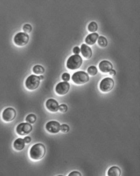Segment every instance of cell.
<instances>
[{"label":"cell","mask_w":140,"mask_h":176,"mask_svg":"<svg viewBox=\"0 0 140 176\" xmlns=\"http://www.w3.org/2000/svg\"><path fill=\"white\" fill-rule=\"evenodd\" d=\"M46 154V147L42 143L34 145L29 151L30 157L34 160H39L45 156Z\"/></svg>","instance_id":"obj_1"},{"label":"cell","mask_w":140,"mask_h":176,"mask_svg":"<svg viewBox=\"0 0 140 176\" xmlns=\"http://www.w3.org/2000/svg\"><path fill=\"white\" fill-rule=\"evenodd\" d=\"M82 63V59L79 55L71 56L67 61L66 66L70 70H75L81 67Z\"/></svg>","instance_id":"obj_2"},{"label":"cell","mask_w":140,"mask_h":176,"mask_svg":"<svg viewBox=\"0 0 140 176\" xmlns=\"http://www.w3.org/2000/svg\"><path fill=\"white\" fill-rule=\"evenodd\" d=\"M39 77L34 75H31L25 81V86L30 90H34L37 89L40 84Z\"/></svg>","instance_id":"obj_3"},{"label":"cell","mask_w":140,"mask_h":176,"mask_svg":"<svg viewBox=\"0 0 140 176\" xmlns=\"http://www.w3.org/2000/svg\"><path fill=\"white\" fill-rule=\"evenodd\" d=\"M72 80L75 84H83L88 82L89 76L88 74L84 71H78L74 73L72 76Z\"/></svg>","instance_id":"obj_4"},{"label":"cell","mask_w":140,"mask_h":176,"mask_svg":"<svg viewBox=\"0 0 140 176\" xmlns=\"http://www.w3.org/2000/svg\"><path fill=\"white\" fill-rule=\"evenodd\" d=\"M114 85V82L110 77H106L100 82L99 88L103 92H108L112 90Z\"/></svg>","instance_id":"obj_5"},{"label":"cell","mask_w":140,"mask_h":176,"mask_svg":"<svg viewBox=\"0 0 140 176\" xmlns=\"http://www.w3.org/2000/svg\"><path fill=\"white\" fill-rule=\"evenodd\" d=\"M29 36L25 32H19L14 36L13 42L17 46L23 47L29 42Z\"/></svg>","instance_id":"obj_6"},{"label":"cell","mask_w":140,"mask_h":176,"mask_svg":"<svg viewBox=\"0 0 140 176\" xmlns=\"http://www.w3.org/2000/svg\"><path fill=\"white\" fill-rule=\"evenodd\" d=\"M32 130V125L29 123H22L18 125L16 131L20 136H25L29 134Z\"/></svg>","instance_id":"obj_7"},{"label":"cell","mask_w":140,"mask_h":176,"mask_svg":"<svg viewBox=\"0 0 140 176\" xmlns=\"http://www.w3.org/2000/svg\"><path fill=\"white\" fill-rule=\"evenodd\" d=\"M17 113L14 109L12 107H8L3 111L2 114L3 119L6 122H10L15 119Z\"/></svg>","instance_id":"obj_8"},{"label":"cell","mask_w":140,"mask_h":176,"mask_svg":"<svg viewBox=\"0 0 140 176\" xmlns=\"http://www.w3.org/2000/svg\"><path fill=\"white\" fill-rule=\"evenodd\" d=\"M70 84L67 82H61L57 84L56 86V92L57 94L61 96L65 95L70 90Z\"/></svg>","instance_id":"obj_9"},{"label":"cell","mask_w":140,"mask_h":176,"mask_svg":"<svg viewBox=\"0 0 140 176\" xmlns=\"http://www.w3.org/2000/svg\"><path fill=\"white\" fill-rule=\"evenodd\" d=\"M47 131L52 134H56L61 130V125L57 121H50L46 125Z\"/></svg>","instance_id":"obj_10"},{"label":"cell","mask_w":140,"mask_h":176,"mask_svg":"<svg viewBox=\"0 0 140 176\" xmlns=\"http://www.w3.org/2000/svg\"><path fill=\"white\" fill-rule=\"evenodd\" d=\"M46 107L51 112H57L59 109L58 103L54 99H48L46 102Z\"/></svg>","instance_id":"obj_11"},{"label":"cell","mask_w":140,"mask_h":176,"mask_svg":"<svg viewBox=\"0 0 140 176\" xmlns=\"http://www.w3.org/2000/svg\"><path fill=\"white\" fill-rule=\"evenodd\" d=\"M99 68L102 72L108 73L113 69V65L108 61H102L99 64Z\"/></svg>","instance_id":"obj_12"},{"label":"cell","mask_w":140,"mask_h":176,"mask_svg":"<svg viewBox=\"0 0 140 176\" xmlns=\"http://www.w3.org/2000/svg\"><path fill=\"white\" fill-rule=\"evenodd\" d=\"M81 52L85 58L89 59L92 55V51L90 47L86 44H82L81 47Z\"/></svg>","instance_id":"obj_13"},{"label":"cell","mask_w":140,"mask_h":176,"mask_svg":"<svg viewBox=\"0 0 140 176\" xmlns=\"http://www.w3.org/2000/svg\"><path fill=\"white\" fill-rule=\"evenodd\" d=\"M99 37V36L98 34L95 32L92 33L91 34H89L86 36L85 41L86 44L89 45H92L96 43V41L98 40Z\"/></svg>","instance_id":"obj_14"},{"label":"cell","mask_w":140,"mask_h":176,"mask_svg":"<svg viewBox=\"0 0 140 176\" xmlns=\"http://www.w3.org/2000/svg\"><path fill=\"white\" fill-rule=\"evenodd\" d=\"M13 148L17 151H22L25 148V142L24 139L22 138H18L15 140L13 143Z\"/></svg>","instance_id":"obj_15"},{"label":"cell","mask_w":140,"mask_h":176,"mask_svg":"<svg viewBox=\"0 0 140 176\" xmlns=\"http://www.w3.org/2000/svg\"><path fill=\"white\" fill-rule=\"evenodd\" d=\"M107 175L109 176H120L121 175L120 168L117 166L112 167L107 171Z\"/></svg>","instance_id":"obj_16"},{"label":"cell","mask_w":140,"mask_h":176,"mask_svg":"<svg viewBox=\"0 0 140 176\" xmlns=\"http://www.w3.org/2000/svg\"><path fill=\"white\" fill-rule=\"evenodd\" d=\"M33 72L35 74H38V75H42L43 73L45 72V69L42 66L38 65H35L34 67L33 68Z\"/></svg>","instance_id":"obj_17"},{"label":"cell","mask_w":140,"mask_h":176,"mask_svg":"<svg viewBox=\"0 0 140 176\" xmlns=\"http://www.w3.org/2000/svg\"><path fill=\"white\" fill-rule=\"evenodd\" d=\"M98 43L100 47L105 48L107 45V41L106 38L103 36H100L98 38Z\"/></svg>","instance_id":"obj_18"},{"label":"cell","mask_w":140,"mask_h":176,"mask_svg":"<svg viewBox=\"0 0 140 176\" xmlns=\"http://www.w3.org/2000/svg\"><path fill=\"white\" fill-rule=\"evenodd\" d=\"M98 24H96V22L92 21L90 22V24L88 25V29L89 32H91L92 33H95V32L98 30Z\"/></svg>","instance_id":"obj_19"},{"label":"cell","mask_w":140,"mask_h":176,"mask_svg":"<svg viewBox=\"0 0 140 176\" xmlns=\"http://www.w3.org/2000/svg\"><path fill=\"white\" fill-rule=\"evenodd\" d=\"M25 120H26L27 123H30V124H33L36 121V116L33 115V114H30V115L26 116Z\"/></svg>","instance_id":"obj_20"},{"label":"cell","mask_w":140,"mask_h":176,"mask_svg":"<svg viewBox=\"0 0 140 176\" xmlns=\"http://www.w3.org/2000/svg\"><path fill=\"white\" fill-rule=\"evenodd\" d=\"M88 74L91 76H95L98 73V69L95 66H91L88 68Z\"/></svg>","instance_id":"obj_21"},{"label":"cell","mask_w":140,"mask_h":176,"mask_svg":"<svg viewBox=\"0 0 140 176\" xmlns=\"http://www.w3.org/2000/svg\"><path fill=\"white\" fill-rule=\"evenodd\" d=\"M32 26L30 24H25L23 27V30L25 33H29L32 31Z\"/></svg>","instance_id":"obj_22"},{"label":"cell","mask_w":140,"mask_h":176,"mask_svg":"<svg viewBox=\"0 0 140 176\" xmlns=\"http://www.w3.org/2000/svg\"><path fill=\"white\" fill-rule=\"evenodd\" d=\"M69 130H70V127H69L68 125L66 124H63L61 125V131L63 132V133H68Z\"/></svg>","instance_id":"obj_23"},{"label":"cell","mask_w":140,"mask_h":176,"mask_svg":"<svg viewBox=\"0 0 140 176\" xmlns=\"http://www.w3.org/2000/svg\"><path fill=\"white\" fill-rule=\"evenodd\" d=\"M61 78L64 82H68L70 80V75L68 73H64L62 75Z\"/></svg>","instance_id":"obj_24"},{"label":"cell","mask_w":140,"mask_h":176,"mask_svg":"<svg viewBox=\"0 0 140 176\" xmlns=\"http://www.w3.org/2000/svg\"><path fill=\"white\" fill-rule=\"evenodd\" d=\"M68 110V107L65 104H62L60 106H59V110L61 112H66Z\"/></svg>","instance_id":"obj_25"},{"label":"cell","mask_w":140,"mask_h":176,"mask_svg":"<svg viewBox=\"0 0 140 176\" xmlns=\"http://www.w3.org/2000/svg\"><path fill=\"white\" fill-rule=\"evenodd\" d=\"M81 52V49L78 47H75L73 49V52L75 55H78Z\"/></svg>","instance_id":"obj_26"},{"label":"cell","mask_w":140,"mask_h":176,"mask_svg":"<svg viewBox=\"0 0 140 176\" xmlns=\"http://www.w3.org/2000/svg\"><path fill=\"white\" fill-rule=\"evenodd\" d=\"M69 176H74V175H77V176H81V174L78 171H72L71 173H70L68 174Z\"/></svg>","instance_id":"obj_27"},{"label":"cell","mask_w":140,"mask_h":176,"mask_svg":"<svg viewBox=\"0 0 140 176\" xmlns=\"http://www.w3.org/2000/svg\"><path fill=\"white\" fill-rule=\"evenodd\" d=\"M31 140H32V139L29 136H26L24 138L25 142V143H26V144H29V143H31Z\"/></svg>","instance_id":"obj_28"},{"label":"cell","mask_w":140,"mask_h":176,"mask_svg":"<svg viewBox=\"0 0 140 176\" xmlns=\"http://www.w3.org/2000/svg\"><path fill=\"white\" fill-rule=\"evenodd\" d=\"M109 74L111 75V76H114L116 75V71L113 69H112L110 72H109Z\"/></svg>","instance_id":"obj_29"},{"label":"cell","mask_w":140,"mask_h":176,"mask_svg":"<svg viewBox=\"0 0 140 176\" xmlns=\"http://www.w3.org/2000/svg\"><path fill=\"white\" fill-rule=\"evenodd\" d=\"M39 78H40V80H43V78H44V77H43L42 75H40V76H39Z\"/></svg>","instance_id":"obj_30"}]
</instances>
